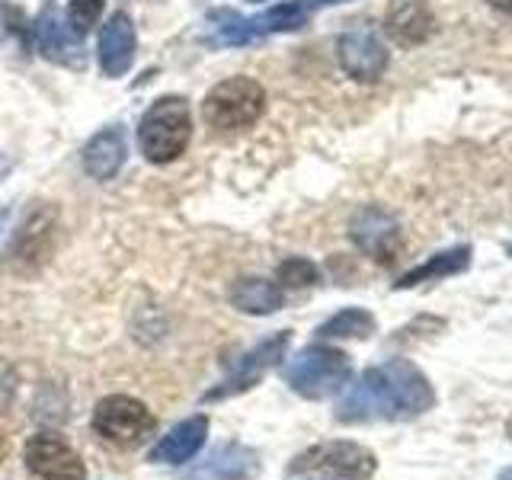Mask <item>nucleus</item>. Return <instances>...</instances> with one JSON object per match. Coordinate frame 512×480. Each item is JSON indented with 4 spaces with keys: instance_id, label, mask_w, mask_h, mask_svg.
<instances>
[{
    "instance_id": "f257e3e1",
    "label": "nucleus",
    "mask_w": 512,
    "mask_h": 480,
    "mask_svg": "<svg viewBox=\"0 0 512 480\" xmlns=\"http://www.w3.org/2000/svg\"><path fill=\"white\" fill-rule=\"evenodd\" d=\"M436 407V388L410 359H388L349 384L336 404V420L346 426L362 423H410Z\"/></svg>"
},
{
    "instance_id": "f03ea898",
    "label": "nucleus",
    "mask_w": 512,
    "mask_h": 480,
    "mask_svg": "<svg viewBox=\"0 0 512 480\" xmlns=\"http://www.w3.org/2000/svg\"><path fill=\"white\" fill-rule=\"evenodd\" d=\"M346 4V0H282L256 16H240L237 10H215V39L221 45H250L256 39L279 36V32H295L308 26V20L324 7Z\"/></svg>"
},
{
    "instance_id": "7ed1b4c3",
    "label": "nucleus",
    "mask_w": 512,
    "mask_h": 480,
    "mask_svg": "<svg viewBox=\"0 0 512 480\" xmlns=\"http://www.w3.org/2000/svg\"><path fill=\"white\" fill-rule=\"evenodd\" d=\"M282 378L304 400H327L349 384L352 362L343 349L314 343L304 346L298 356H292V362L282 368Z\"/></svg>"
},
{
    "instance_id": "20e7f679",
    "label": "nucleus",
    "mask_w": 512,
    "mask_h": 480,
    "mask_svg": "<svg viewBox=\"0 0 512 480\" xmlns=\"http://www.w3.org/2000/svg\"><path fill=\"white\" fill-rule=\"evenodd\" d=\"M266 112V90L253 77H228L202 100V119L215 135H240Z\"/></svg>"
},
{
    "instance_id": "39448f33",
    "label": "nucleus",
    "mask_w": 512,
    "mask_h": 480,
    "mask_svg": "<svg viewBox=\"0 0 512 480\" xmlns=\"http://www.w3.org/2000/svg\"><path fill=\"white\" fill-rule=\"evenodd\" d=\"M192 138V112L183 96H160L157 103L141 116L138 125V148L151 164H170L176 160Z\"/></svg>"
},
{
    "instance_id": "423d86ee",
    "label": "nucleus",
    "mask_w": 512,
    "mask_h": 480,
    "mask_svg": "<svg viewBox=\"0 0 512 480\" xmlns=\"http://www.w3.org/2000/svg\"><path fill=\"white\" fill-rule=\"evenodd\" d=\"M378 471V458L372 448L349 439H330L304 448L292 458L288 474H324L333 480H372Z\"/></svg>"
},
{
    "instance_id": "0eeeda50",
    "label": "nucleus",
    "mask_w": 512,
    "mask_h": 480,
    "mask_svg": "<svg viewBox=\"0 0 512 480\" xmlns=\"http://www.w3.org/2000/svg\"><path fill=\"white\" fill-rule=\"evenodd\" d=\"M154 429L151 410L128 394H109L93 410V432L109 445L132 448Z\"/></svg>"
},
{
    "instance_id": "6e6552de",
    "label": "nucleus",
    "mask_w": 512,
    "mask_h": 480,
    "mask_svg": "<svg viewBox=\"0 0 512 480\" xmlns=\"http://www.w3.org/2000/svg\"><path fill=\"white\" fill-rule=\"evenodd\" d=\"M288 343H292V333L279 330V333H272L269 340H263L260 346H253L247 356H240V362L231 368V375L224 378L218 388L205 391V400L212 404V400H228V397H237V394L256 388L269 368H276L285 359Z\"/></svg>"
},
{
    "instance_id": "1a4fd4ad",
    "label": "nucleus",
    "mask_w": 512,
    "mask_h": 480,
    "mask_svg": "<svg viewBox=\"0 0 512 480\" xmlns=\"http://www.w3.org/2000/svg\"><path fill=\"white\" fill-rule=\"evenodd\" d=\"M336 58H340V68L352 80H359V84H375V80H381L391 61L381 36L368 26H356L343 32L340 42H336Z\"/></svg>"
},
{
    "instance_id": "9d476101",
    "label": "nucleus",
    "mask_w": 512,
    "mask_h": 480,
    "mask_svg": "<svg viewBox=\"0 0 512 480\" xmlns=\"http://www.w3.org/2000/svg\"><path fill=\"white\" fill-rule=\"evenodd\" d=\"M23 461L39 480H84L87 477L84 461H80V455L58 436V432H36V436H29Z\"/></svg>"
},
{
    "instance_id": "9b49d317",
    "label": "nucleus",
    "mask_w": 512,
    "mask_h": 480,
    "mask_svg": "<svg viewBox=\"0 0 512 480\" xmlns=\"http://www.w3.org/2000/svg\"><path fill=\"white\" fill-rule=\"evenodd\" d=\"M349 237L365 256H372L378 263H394V256L400 253V244H404L397 218L378 205H365L352 215Z\"/></svg>"
},
{
    "instance_id": "f8f14e48",
    "label": "nucleus",
    "mask_w": 512,
    "mask_h": 480,
    "mask_svg": "<svg viewBox=\"0 0 512 480\" xmlns=\"http://www.w3.org/2000/svg\"><path fill=\"white\" fill-rule=\"evenodd\" d=\"M256 474H260V455L240 442H224L192 464L183 480H253Z\"/></svg>"
},
{
    "instance_id": "ddd939ff",
    "label": "nucleus",
    "mask_w": 512,
    "mask_h": 480,
    "mask_svg": "<svg viewBox=\"0 0 512 480\" xmlns=\"http://www.w3.org/2000/svg\"><path fill=\"white\" fill-rule=\"evenodd\" d=\"M384 32L388 39L400 48H416L429 42V36L436 32V16H432L426 0H400L391 7L388 20H384Z\"/></svg>"
},
{
    "instance_id": "4468645a",
    "label": "nucleus",
    "mask_w": 512,
    "mask_h": 480,
    "mask_svg": "<svg viewBox=\"0 0 512 480\" xmlns=\"http://www.w3.org/2000/svg\"><path fill=\"white\" fill-rule=\"evenodd\" d=\"M135 45H138L135 23L128 20L125 13H116L103 26V32H100V48H96L103 74L106 77H122V74H128V68L135 64Z\"/></svg>"
},
{
    "instance_id": "2eb2a0df",
    "label": "nucleus",
    "mask_w": 512,
    "mask_h": 480,
    "mask_svg": "<svg viewBox=\"0 0 512 480\" xmlns=\"http://www.w3.org/2000/svg\"><path fill=\"white\" fill-rule=\"evenodd\" d=\"M208 436V416H189V420L176 423L164 439H160L148 461L151 464H186L189 458H196V452L205 445Z\"/></svg>"
},
{
    "instance_id": "dca6fc26",
    "label": "nucleus",
    "mask_w": 512,
    "mask_h": 480,
    "mask_svg": "<svg viewBox=\"0 0 512 480\" xmlns=\"http://www.w3.org/2000/svg\"><path fill=\"white\" fill-rule=\"evenodd\" d=\"M125 157H128V141L122 128H103L100 135H93L87 141L84 154H80L87 176H93V180H100V183L112 180V176L125 167Z\"/></svg>"
},
{
    "instance_id": "f3484780",
    "label": "nucleus",
    "mask_w": 512,
    "mask_h": 480,
    "mask_svg": "<svg viewBox=\"0 0 512 480\" xmlns=\"http://www.w3.org/2000/svg\"><path fill=\"white\" fill-rule=\"evenodd\" d=\"M471 266V247L461 244V247H452V250H442V253H432L426 263H420L416 269L404 272L394 288L400 292V288H416L423 282H442V279H452L458 276V272H464Z\"/></svg>"
},
{
    "instance_id": "a211bd4d",
    "label": "nucleus",
    "mask_w": 512,
    "mask_h": 480,
    "mask_svg": "<svg viewBox=\"0 0 512 480\" xmlns=\"http://www.w3.org/2000/svg\"><path fill=\"white\" fill-rule=\"evenodd\" d=\"M36 42H39V52L45 58H52L58 64H77L80 61V45L77 36L71 32V26L61 23L58 10H45L36 23Z\"/></svg>"
},
{
    "instance_id": "6ab92c4d",
    "label": "nucleus",
    "mask_w": 512,
    "mask_h": 480,
    "mask_svg": "<svg viewBox=\"0 0 512 480\" xmlns=\"http://www.w3.org/2000/svg\"><path fill=\"white\" fill-rule=\"evenodd\" d=\"M231 304L237 311L244 314H276L282 304H285V292L279 282H269V279H240L231 288Z\"/></svg>"
},
{
    "instance_id": "aec40b11",
    "label": "nucleus",
    "mask_w": 512,
    "mask_h": 480,
    "mask_svg": "<svg viewBox=\"0 0 512 480\" xmlns=\"http://www.w3.org/2000/svg\"><path fill=\"white\" fill-rule=\"evenodd\" d=\"M378 330V320L365 308H343L327 324H320V340H368Z\"/></svg>"
},
{
    "instance_id": "412c9836",
    "label": "nucleus",
    "mask_w": 512,
    "mask_h": 480,
    "mask_svg": "<svg viewBox=\"0 0 512 480\" xmlns=\"http://www.w3.org/2000/svg\"><path fill=\"white\" fill-rule=\"evenodd\" d=\"M52 231L48 228L45 212H32L26 218V224L20 228V234L13 237V247L7 253V263H23V260H42V237Z\"/></svg>"
},
{
    "instance_id": "4be33fe9",
    "label": "nucleus",
    "mask_w": 512,
    "mask_h": 480,
    "mask_svg": "<svg viewBox=\"0 0 512 480\" xmlns=\"http://www.w3.org/2000/svg\"><path fill=\"white\" fill-rule=\"evenodd\" d=\"M276 282L282 288H308L317 282V266L311 260H304V256H288L276 269Z\"/></svg>"
},
{
    "instance_id": "5701e85b",
    "label": "nucleus",
    "mask_w": 512,
    "mask_h": 480,
    "mask_svg": "<svg viewBox=\"0 0 512 480\" xmlns=\"http://www.w3.org/2000/svg\"><path fill=\"white\" fill-rule=\"evenodd\" d=\"M103 7H106V0H71L68 4V26L77 39L87 36V32L100 23Z\"/></svg>"
},
{
    "instance_id": "b1692460",
    "label": "nucleus",
    "mask_w": 512,
    "mask_h": 480,
    "mask_svg": "<svg viewBox=\"0 0 512 480\" xmlns=\"http://www.w3.org/2000/svg\"><path fill=\"white\" fill-rule=\"evenodd\" d=\"M7 455V436H4V429H0V461H4Z\"/></svg>"
},
{
    "instance_id": "393cba45",
    "label": "nucleus",
    "mask_w": 512,
    "mask_h": 480,
    "mask_svg": "<svg viewBox=\"0 0 512 480\" xmlns=\"http://www.w3.org/2000/svg\"><path fill=\"white\" fill-rule=\"evenodd\" d=\"M493 7H503V10H512V0H490Z\"/></svg>"
},
{
    "instance_id": "a878e982",
    "label": "nucleus",
    "mask_w": 512,
    "mask_h": 480,
    "mask_svg": "<svg viewBox=\"0 0 512 480\" xmlns=\"http://www.w3.org/2000/svg\"><path fill=\"white\" fill-rule=\"evenodd\" d=\"M496 480H512V468H506V471H500V477Z\"/></svg>"
},
{
    "instance_id": "bb28decb",
    "label": "nucleus",
    "mask_w": 512,
    "mask_h": 480,
    "mask_svg": "<svg viewBox=\"0 0 512 480\" xmlns=\"http://www.w3.org/2000/svg\"><path fill=\"white\" fill-rule=\"evenodd\" d=\"M509 432H512V420H509Z\"/></svg>"
},
{
    "instance_id": "cd10ccee",
    "label": "nucleus",
    "mask_w": 512,
    "mask_h": 480,
    "mask_svg": "<svg viewBox=\"0 0 512 480\" xmlns=\"http://www.w3.org/2000/svg\"><path fill=\"white\" fill-rule=\"evenodd\" d=\"M509 256H512V247H509Z\"/></svg>"
},
{
    "instance_id": "c85d7f7f",
    "label": "nucleus",
    "mask_w": 512,
    "mask_h": 480,
    "mask_svg": "<svg viewBox=\"0 0 512 480\" xmlns=\"http://www.w3.org/2000/svg\"><path fill=\"white\" fill-rule=\"evenodd\" d=\"M253 4H256V0H253Z\"/></svg>"
}]
</instances>
